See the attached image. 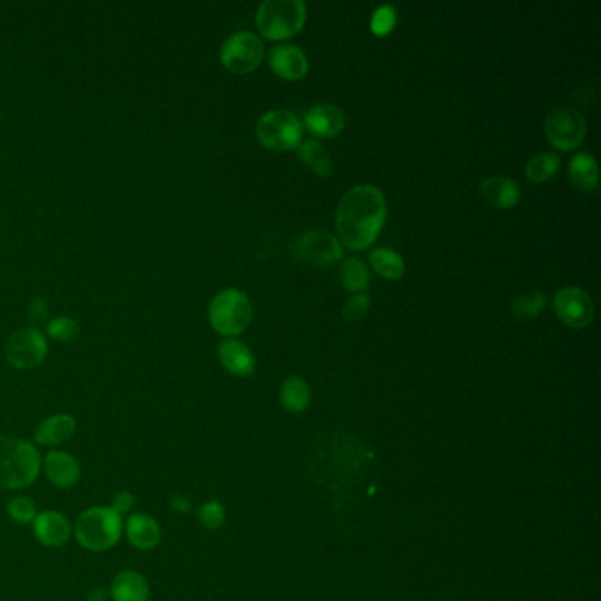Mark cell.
Here are the masks:
<instances>
[{"label": "cell", "instance_id": "cell-1", "mask_svg": "<svg viewBox=\"0 0 601 601\" xmlns=\"http://www.w3.org/2000/svg\"><path fill=\"white\" fill-rule=\"evenodd\" d=\"M386 219V201L374 186H356L348 190L337 208L335 226L339 240L349 249L369 247Z\"/></svg>", "mask_w": 601, "mask_h": 601}, {"label": "cell", "instance_id": "cell-2", "mask_svg": "<svg viewBox=\"0 0 601 601\" xmlns=\"http://www.w3.org/2000/svg\"><path fill=\"white\" fill-rule=\"evenodd\" d=\"M41 466L43 457L35 444L15 436H0V489L29 487L41 473Z\"/></svg>", "mask_w": 601, "mask_h": 601}, {"label": "cell", "instance_id": "cell-3", "mask_svg": "<svg viewBox=\"0 0 601 601\" xmlns=\"http://www.w3.org/2000/svg\"><path fill=\"white\" fill-rule=\"evenodd\" d=\"M124 535V517L111 507L85 509L74 526V538L80 547L91 552H106L113 548Z\"/></svg>", "mask_w": 601, "mask_h": 601}, {"label": "cell", "instance_id": "cell-4", "mask_svg": "<svg viewBox=\"0 0 601 601\" xmlns=\"http://www.w3.org/2000/svg\"><path fill=\"white\" fill-rule=\"evenodd\" d=\"M307 9L302 0H267L259 5L256 24L268 39H287L302 31Z\"/></svg>", "mask_w": 601, "mask_h": 601}, {"label": "cell", "instance_id": "cell-5", "mask_svg": "<svg viewBox=\"0 0 601 601\" xmlns=\"http://www.w3.org/2000/svg\"><path fill=\"white\" fill-rule=\"evenodd\" d=\"M208 319L214 330L222 335L231 337L246 332L253 321V305L249 296L235 287L224 289L210 302Z\"/></svg>", "mask_w": 601, "mask_h": 601}, {"label": "cell", "instance_id": "cell-6", "mask_svg": "<svg viewBox=\"0 0 601 601\" xmlns=\"http://www.w3.org/2000/svg\"><path fill=\"white\" fill-rule=\"evenodd\" d=\"M257 140L274 150H291L302 141L304 126L289 110H272L265 113L256 126Z\"/></svg>", "mask_w": 601, "mask_h": 601}, {"label": "cell", "instance_id": "cell-7", "mask_svg": "<svg viewBox=\"0 0 601 601\" xmlns=\"http://www.w3.org/2000/svg\"><path fill=\"white\" fill-rule=\"evenodd\" d=\"M265 55V46L253 32H237L229 35L221 48V61L231 73H251Z\"/></svg>", "mask_w": 601, "mask_h": 601}, {"label": "cell", "instance_id": "cell-8", "mask_svg": "<svg viewBox=\"0 0 601 601\" xmlns=\"http://www.w3.org/2000/svg\"><path fill=\"white\" fill-rule=\"evenodd\" d=\"M48 356V341L37 328H22L15 332L5 344L7 362L20 371H29Z\"/></svg>", "mask_w": 601, "mask_h": 601}, {"label": "cell", "instance_id": "cell-9", "mask_svg": "<svg viewBox=\"0 0 601 601\" xmlns=\"http://www.w3.org/2000/svg\"><path fill=\"white\" fill-rule=\"evenodd\" d=\"M545 134L559 150L578 147L586 136V121L573 108H554L545 119Z\"/></svg>", "mask_w": 601, "mask_h": 601}, {"label": "cell", "instance_id": "cell-10", "mask_svg": "<svg viewBox=\"0 0 601 601\" xmlns=\"http://www.w3.org/2000/svg\"><path fill=\"white\" fill-rule=\"evenodd\" d=\"M293 251L298 259L313 267H330L343 257L341 242L325 231H309L296 237Z\"/></svg>", "mask_w": 601, "mask_h": 601}, {"label": "cell", "instance_id": "cell-11", "mask_svg": "<svg viewBox=\"0 0 601 601\" xmlns=\"http://www.w3.org/2000/svg\"><path fill=\"white\" fill-rule=\"evenodd\" d=\"M554 311L565 325L584 328L595 317V304L586 291L578 287H565L554 296Z\"/></svg>", "mask_w": 601, "mask_h": 601}, {"label": "cell", "instance_id": "cell-12", "mask_svg": "<svg viewBox=\"0 0 601 601\" xmlns=\"http://www.w3.org/2000/svg\"><path fill=\"white\" fill-rule=\"evenodd\" d=\"M32 533L35 539L50 548H61L73 537V526L69 519L57 509L37 511L32 522Z\"/></svg>", "mask_w": 601, "mask_h": 601}, {"label": "cell", "instance_id": "cell-13", "mask_svg": "<svg viewBox=\"0 0 601 601\" xmlns=\"http://www.w3.org/2000/svg\"><path fill=\"white\" fill-rule=\"evenodd\" d=\"M41 471H44V476L53 487L63 490L76 487L82 480V464L74 455L63 450L48 451L43 459Z\"/></svg>", "mask_w": 601, "mask_h": 601}, {"label": "cell", "instance_id": "cell-14", "mask_svg": "<svg viewBox=\"0 0 601 601\" xmlns=\"http://www.w3.org/2000/svg\"><path fill=\"white\" fill-rule=\"evenodd\" d=\"M124 533L129 543L138 550H154L162 538V529L158 520L143 511L131 513L124 522Z\"/></svg>", "mask_w": 601, "mask_h": 601}, {"label": "cell", "instance_id": "cell-15", "mask_svg": "<svg viewBox=\"0 0 601 601\" xmlns=\"http://www.w3.org/2000/svg\"><path fill=\"white\" fill-rule=\"evenodd\" d=\"M76 434V420L67 412H59L44 418L34 431V444L39 446H61L73 440Z\"/></svg>", "mask_w": 601, "mask_h": 601}, {"label": "cell", "instance_id": "cell-16", "mask_svg": "<svg viewBox=\"0 0 601 601\" xmlns=\"http://www.w3.org/2000/svg\"><path fill=\"white\" fill-rule=\"evenodd\" d=\"M218 356L221 360L222 367L238 378H251L256 371L251 349L237 339H226L218 348Z\"/></svg>", "mask_w": 601, "mask_h": 601}, {"label": "cell", "instance_id": "cell-17", "mask_svg": "<svg viewBox=\"0 0 601 601\" xmlns=\"http://www.w3.org/2000/svg\"><path fill=\"white\" fill-rule=\"evenodd\" d=\"M268 61L272 69L286 80H300L309 71V61L305 53L291 44L274 46Z\"/></svg>", "mask_w": 601, "mask_h": 601}, {"label": "cell", "instance_id": "cell-18", "mask_svg": "<svg viewBox=\"0 0 601 601\" xmlns=\"http://www.w3.org/2000/svg\"><path fill=\"white\" fill-rule=\"evenodd\" d=\"M110 598L113 601H149V580L136 570L119 571L110 584Z\"/></svg>", "mask_w": 601, "mask_h": 601}, {"label": "cell", "instance_id": "cell-19", "mask_svg": "<svg viewBox=\"0 0 601 601\" xmlns=\"http://www.w3.org/2000/svg\"><path fill=\"white\" fill-rule=\"evenodd\" d=\"M346 124V117L341 108L334 104H319L305 115V127L321 138L339 134Z\"/></svg>", "mask_w": 601, "mask_h": 601}, {"label": "cell", "instance_id": "cell-20", "mask_svg": "<svg viewBox=\"0 0 601 601\" xmlns=\"http://www.w3.org/2000/svg\"><path fill=\"white\" fill-rule=\"evenodd\" d=\"M480 189L483 198L498 208H509L520 199L519 186L507 177H489L481 182Z\"/></svg>", "mask_w": 601, "mask_h": 601}, {"label": "cell", "instance_id": "cell-21", "mask_svg": "<svg viewBox=\"0 0 601 601\" xmlns=\"http://www.w3.org/2000/svg\"><path fill=\"white\" fill-rule=\"evenodd\" d=\"M279 397L286 412L300 414L311 404V388L300 376H289L281 384Z\"/></svg>", "mask_w": 601, "mask_h": 601}, {"label": "cell", "instance_id": "cell-22", "mask_svg": "<svg viewBox=\"0 0 601 601\" xmlns=\"http://www.w3.org/2000/svg\"><path fill=\"white\" fill-rule=\"evenodd\" d=\"M568 175H570L571 184L577 189L591 192L598 184L596 159L593 158L591 154H587V152H580V154L573 156L570 160Z\"/></svg>", "mask_w": 601, "mask_h": 601}, {"label": "cell", "instance_id": "cell-23", "mask_svg": "<svg viewBox=\"0 0 601 601\" xmlns=\"http://www.w3.org/2000/svg\"><path fill=\"white\" fill-rule=\"evenodd\" d=\"M296 152L300 160L305 162L319 177H328L332 173V158L316 140H302L296 147Z\"/></svg>", "mask_w": 601, "mask_h": 601}, {"label": "cell", "instance_id": "cell-24", "mask_svg": "<svg viewBox=\"0 0 601 601\" xmlns=\"http://www.w3.org/2000/svg\"><path fill=\"white\" fill-rule=\"evenodd\" d=\"M373 268L386 279H401L406 272L404 261L390 247H378L371 253Z\"/></svg>", "mask_w": 601, "mask_h": 601}, {"label": "cell", "instance_id": "cell-25", "mask_svg": "<svg viewBox=\"0 0 601 601\" xmlns=\"http://www.w3.org/2000/svg\"><path fill=\"white\" fill-rule=\"evenodd\" d=\"M561 164V159L552 152H541V154H537L535 158L529 159L528 164H526V177L531 180V182H545L548 180L559 168Z\"/></svg>", "mask_w": 601, "mask_h": 601}, {"label": "cell", "instance_id": "cell-26", "mask_svg": "<svg viewBox=\"0 0 601 601\" xmlns=\"http://www.w3.org/2000/svg\"><path fill=\"white\" fill-rule=\"evenodd\" d=\"M341 283L349 291H364L369 285V270L364 261L351 257L341 268Z\"/></svg>", "mask_w": 601, "mask_h": 601}, {"label": "cell", "instance_id": "cell-27", "mask_svg": "<svg viewBox=\"0 0 601 601\" xmlns=\"http://www.w3.org/2000/svg\"><path fill=\"white\" fill-rule=\"evenodd\" d=\"M78 334H80V323L73 317H55L46 325V335L63 344L74 341Z\"/></svg>", "mask_w": 601, "mask_h": 601}, {"label": "cell", "instance_id": "cell-28", "mask_svg": "<svg viewBox=\"0 0 601 601\" xmlns=\"http://www.w3.org/2000/svg\"><path fill=\"white\" fill-rule=\"evenodd\" d=\"M7 515L13 522L20 524V526H29L34 522L35 515H37V508L35 503L32 501L29 496H16L13 499H9L7 503Z\"/></svg>", "mask_w": 601, "mask_h": 601}, {"label": "cell", "instance_id": "cell-29", "mask_svg": "<svg viewBox=\"0 0 601 601\" xmlns=\"http://www.w3.org/2000/svg\"><path fill=\"white\" fill-rule=\"evenodd\" d=\"M543 305H545V295L541 291H528L522 293L517 300H513L511 313L520 317L538 316Z\"/></svg>", "mask_w": 601, "mask_h": 601}, {"label": "cell", "instance_id": "cell-30", "mask_svg": "<svg viewBox=\"0 0 601 601\" xmlns=\"http://www.w3.org/2000/svg\"><path fill=\"white\" fill-rule=\"evenodd\" d=\"M198 519L205 529L219 531L226 522V508L219 501L210 499L199 507Z\"/></svg>", "mask_w": 601, "mask_h": 601}, {"label": "cell", "instance_id": "cell-31", "mask_svg": "<svg viewBox=\"0 0 601 601\" xmlns=\"http://www.w3.org/2000/svg\"><path fill=\"white\" fill-rule=\"evenodd\" d=\"M397 24V13L393 5H381L380 9H376V13L373 15L371 20V29L376 35H386L388 32L393 31Z\"/></svg>", "mask_w": 601, "mask_h": 601}, {"label": "cell", "instance_id": "cell-32", "mask_svg": "<svg viewBox=\"0 0 601 601\" xmlns=\"http://www.w3.org/2000/svg\"><path fill=\"white\" fill-rule=\"evenodd\" d=\"M369 304H371V300H369V295L365 291H360V293L353 295L348 302L344 304L343 317L346 321H358L360 317L367 313Z\"/></svg>", "mask_w": 601, "mask_h": 601}, {"label": "cell", "instance_id": "cell-33", "mask_svg": "<svg viewBox=\"0 0 601 601\" xmlns=\"http://www.w3.org/2000/svg\"><path fill=\"white\" fill-rule=\"evenodd\" d=\"M134 505H136V496H134L131 490H121V492H117V494L113 496L110 507L113 508L119 515L124 517L127 513L131 515V511H132Z\"/></svg>", "mask_w": 601, "mask_h": 601}, {"label": "cell", "instance_id": "cell-34", "mask_svg": "<svg viewBox=\"0 0 601 601\" xmlns=\"http://www.w3.org/2000/svg\"><path fill=\"white\" fill-rule=\"evenodd\" d=\"M48 302L43 298V296H37L34 302L31 304V309H29V316H31L34 323H41L48 317Z\"/></svg>", "mask_w": 601, "mask_h": 601}, {"label": "cell", "instance_id": "cell-35", "mask_svg": "<svg viewBox=\"0 0 601 601\" xmlns=\"http://www.w3.org/2000/svg\"><path fill=\"white\" fill-rule=\"evenodd\" d=\"M170 508H171L175 513L184 515V513H189L190 509H192V503H190V499L188 496H184V494H177V496H173V498L170 499Z\"/></svg>", "mask_w": 601, "mask_h": 601}, {"label": "cell", "instance_id": "cell-36", "mask_svg": "<svg viewBox=\"0 0 601 601\" xmlns=\"http://www.w3.org/2000/svg\"><path fill=\"white\" fill-rule=\"evenodd\" d=\"M106 598H110V591L101 589V587H92L87 595V600L89 601H104Z\"/></svg>", "mask_w": 601, "mask_h": 601}]
</instances>
